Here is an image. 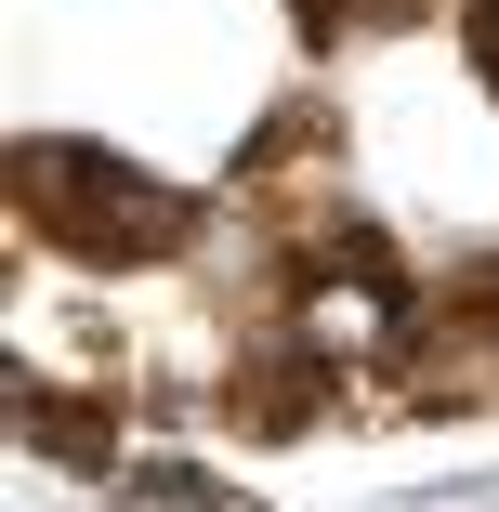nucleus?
Returning a JSON list of instances; mask_svg holds the SVG:
<instances>
[{"instance_id": "f257e3e1", "label": "nucleus", "mask_w": 499, "mask_h": 512, "mask_svg": "<svg viewBox=\"0 0 499 512\" xmlns=\"http://www.w3.org/2000/svg\"><path fill=\"white\" fill-rule=\"evenodd\" d=\"M14 197L40 211V237L79 250V263H145V250L184 237L171 197H158L145 171H119V158H92V145H27V158H14Z\"/></svg>"}, {"instance_id": "f03ea898", "label": "nucleus", "mask_w": 499, "mask_h": 512, "mask_svg": "<svg viewBox=\"0 0 499 512\" xmlns=\"http://www.w3.org/2000/svg\"><path fill=\"white\" fill-rule=\"evenodd\" d=\"M394 329H408V302H394V276H381V263H329V276L303 289V355H329V368L394 355Z\"/></svg>"}, {"instance_id": "7ed1b4c3", "label": "nucleus", "mask_w": 499, "mask_h": 512, "mask_svg": "<svg viewBox=\"0 0 499 512\" xmlns=\"http://www.w3.org/2000/svg\"><path fill=\"white\" fill-rule=\"evenodd\" d=\"M408 394L434 407V421H473V407H499V316H447L408 368Z\"/></svg>"}, {"instance_id": "20e7f679", "label": "nucleus", "mask_w": 499, "mask_h": 512, "mask_svg": "<svg viewBox=\"0 0 499 512\" xmlns=\"http://www.w3.org/2000/svg\"><path fill=\"white\" fill-rule=\"evenodd\" d=\"M119 486H132L145 512H211V473H184V460H132Z\"/></svg>"}, {"instance_id": "39448f33", "label": "nucleus", "mask_w": 499, "mask_h": 512, "mask_svg": "<svg viewBox=\"0 0 499 512\" xmlns=\"http://www.w3.org/2000/svg\"><path fill=\"white\" fill-rule=\"evenodd\" d=\"M473 40H486V79H499V0H486V14H473Z\"/></svg>"}]
</instances>
